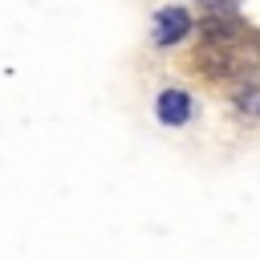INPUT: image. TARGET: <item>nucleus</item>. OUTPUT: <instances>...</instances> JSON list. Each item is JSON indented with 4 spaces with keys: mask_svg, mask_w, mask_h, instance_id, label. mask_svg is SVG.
Segmentation results:
<instances>
[{
    "mask_svg": "<svg viewBox=\"0 0 260 260\" xmlns=\"http://www.w3.org/2000/svg\"><path fill=\"white\" fill-rule=\"evenodd\" d=\"M154 110H158V122H167V126H183V122L191 118V98H187L183 89H162Z\"/></svg>",
    "mask_w": 260,
    "mask_h": 260,
    "instance_id": "nucleus-2",
    "label": "nucleus"
},
{
    "mask_svg": "<svg viewBox=\"0 0 260 260\" xmlns=\"http://www.w3.org/2000/svg\"><path fill=\"white\" fill-rule=\"evenodd\" d=\"M154 41L158 45H175L179 37H187L191 32V16L183 12V8H162V12H154Z\"/></svg>",
    "mask_w": 260,
    "mask_h": 260,
    "instance_id": "nucleus-1",
    "label": "nucleus"
}]
</instances>
